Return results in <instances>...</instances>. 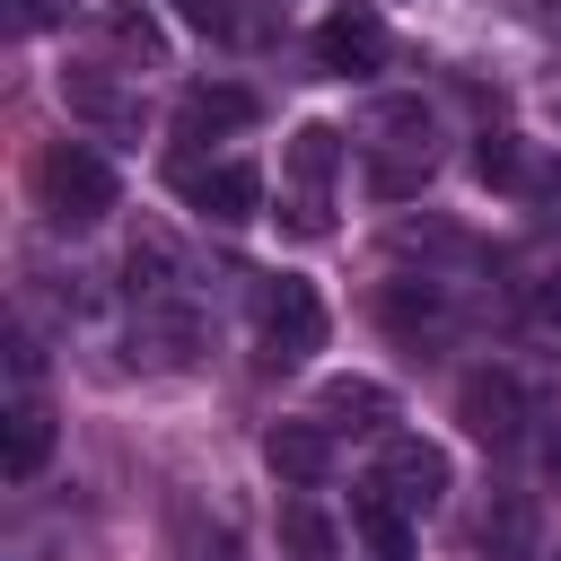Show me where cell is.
<instances>
[{"label":"cell","mask_w":561,"mask_h":561,"mask_svg":"<svg viewBox=\"0 0 561 561\" xmlns=\"http://www.w3.org/2000/svg\"><path fill=\"white\" fill-rule=\"evenodd\" d=\"M386 333L421 351V342L438 333V289H421V280H394V289H386Z\"/></svg>","instance_id":"cell-12"},{"label":"cell","mask_w":561,"mask_h":561,"mask_svg":"<svg viewBox=\"0 0 561 561\" xmlns=\"http://www.w3.org/2000/svg\"><path fill=\"white\" fill-rule=\"evenodd\" d=\"M526 324L535 333H561V272H535L526 280Z\"/></svg>","instance_id":"cell-19"},{"label":"cell","mask_w":561,"mask_h":561,"mask_svg":"<svg viewBox=\"0 0 561 561\" xmlns=\"http://www.w3.org/2000/svg\"><path fill=\"white\" fill-rule=\"evenodd\" d=\"M386 412H394V394H386L377 377H333V386L316 394V421H324V430H386Z\"/></svg>","instance_id":"cell-10"},{"label":"cell","mask_w":561,"mask_h":561,"mask_svg":"<svg viewBox=\"0 0 561 561\" xmlns=\"http://www.w3.org/2000/svg\"><path fill=\"white\" fill-rule=\"evenodd\" d=\"M543 473H552V482H561V438H543Z\"/></svg>","instance_id":"cell-20"},{"label":"cell","mask_w":561,"mask_h":561,"mask_svg":"<svg viewBox=\"0 0 561 561\" xmlns=\"http://www.w3.org/2000/svg\"><path fill=\"white\" fill-rule=\"evenodd\" d=\"M280 543H289V561H342V535H333L307 500H289V508H280Z\"/></svg>","instance_id":"cell-15"},{"label":"cell","mask_w":561,"mask_h":561,"mask_svg":"<svg viewBox=\"0 0 561 561\" xmlns=\"http://www.w3.org/2000/svg\"><path fill=\"white\" fill-rule=\"evenodd\" d=\"M351 526H359V543H368V561H412V526H403V500L394 491H359L351 500Z\"/></svg>","instance_id":"cell-11"},{"label":"cell","mask_w":561,"mask_h":561,"mask_svg":"<svg viewBox=\"0 0 561 561\" xmlns=\"http://www.w3.org/2000/svg\"><path fill=\"white\" fill-rule=\"evenodd\" d=\"M456 421H465L473 438L508 447V438L526 430V394H517V377H500V368H473V377L456 386Z\"/></svg>","instance_id":"cell-6"},{"label":"cell","mask_w":561,"mask_h":561,"mask_svg":"<svg viewBox=\"0 0 561 561\" xmlns=\"http://www.w3.org/2000/svg\"><path fill=\"white\" fill-rule=\"evenodd\" d=\"M175 9H184V26H202V35H219V44L254 35V18H245L237 0H175Z\"/></svg>","instance_id":"cell-18"},{"label":"cell","mask_w":561,"mask_h":561,"mask_svg":"<svg viewBox=\"0 0 561 561\" xmlns=\"http://www.w3.org/2000/svg\"><path fill=\"white\" fill-rule=\"evenodd\" d=\"M245 123H254V88H237V79H210V88H193V96L175 105V131H184V140L245 131Z\"/></svg>","instance_id":"cell-9"},{"label":"cell","mask_w":561,"mask_h":561,"mask_svg":"<svg viewBox=\"0 0 561 561\" xmlns=\"http://www.w3.org/2000/svg\"><path fill=\"white\" fill-rule=\"evenodd\" d=\"M105 35H114L131 61H167V35H158V18H149V9H131V0H114V9H105Z\"/></svg>","instance_id":"cell-16"},{"label":"cell","mask_w":561,"mask_h":561,"mask_svg":"<svg viewBox=\"0 0 561 561\" xmlns=\"http://www.w3.org/2000/svg\"><path fill=\"white\" fill-rule=\"evenodd\" d=\"M263 465H272L289 491H307V482H324V465H333V430H324V421H272Z\"/></svg>","instance_id":"cell-8"},{"label":"cell","mask_w":561,"mask_h":561,"mask_svg":"<svg viewBox=\"0 0 561 561\" xmlns=\"http://www.w3.org/2000/svg\"><path fill=\"white\" fill-rule=\"evenodd\" d=\"M44 456H53V412H44V403H18V412H9V482L44 473Z\"/></svg>","instance_id":"cell-13"},{"label":"cell","mask_w":561,"mask_h":561,"mask_svg":"<svg viewBox=\"0 0 561 561\" xmlns=\"http://www.w3.org/2000/svg\"><path fill=\"white\" fill-rule=\"evenodd\" d=\"M35 210H44L53 228H96V219L114 210V167H105L96 149H79V140H53V149L35 158Z\"/></svg>","instance_id":"cell-2"},{"label":"cell","mask_w":561,"mask_h":561,"mask_svg":"<svg viewBox=\"0 0 561 561\" xmlns=\"http://www.w3.org/2000/svg\"><path fill=\"white\" fill-rule=\"evenodd\" d=\"M175 193L202 210V219H219V228H237V219H254L263 210V175L254 167H193V158H175Z\"/></svg>","instance_id":"cell-5"},{"label":"cell","mask_w":561,"mask_h":561,"mask_svg":"<svg viewBox=\"0 0 561 561\" xmlns=\"http://www.w3.org/2000/svg\"><path fill=\"white\" fill-rule=\"evenodd\" d=\"M430 175H438V149H386V158L368 167V193H377V202H403V193H421Z\"/></svg>","instance_id":"cell-14"},{"label":"cell","mask_w":561,"mask_h":561,"mask_svg":"<svg viewBox=\"0 0 561 561\" xmlns=\"http://www.w3.org/2000/svg\"><path fill=\"white\" fill-rule=\"evenodd\" d=\"M473 175H482V184H526L517 140H508V131H482V140H473Z\"/></svg>","instance_id":"cell-17"},{"label":"cell","mask_w":561,"mask_h":561,"mask_svg":"<svg viewBox=\"0 0 561 561\" xmlns=\"http://www.w3.org/2000/svg\"><path fill=\"white\" fill-rule=\"evenodd\" d=\"M333 167H342V131L298 123L280 149V228L289 237H333Z\"/></svg>","instance_id":"cell-1"},{"label":"cell","mask_w":561,"mask_h":561,"mask_svg":"<svg viewBox=\"0 0 561 561\" xmlns=\"http://www.w3.org/2000/svg\"><path fill=\"white\" fill-rule=\"evenodd\" d=\"M254 342H263V351H254L263 368H298V359L324 342V298H316L307 280H289V272H280V280H254Z\"/></svg>","instance_id":"cell-3"},{"label":"cell","mask_w":561,"mask_h":561,"mask_svg":"<svg viewBox=\"0 0 561 561\" xmlns=\"http://www.w3.org/2000/svg\"><path fill=\"white\" fill-rule=\"evenodd\" d=\"M377 491H394L403 508H438V500H447V456H438L430 438H386Z\"/></svg>","instance_id":"cell-7"},{"label":"cell","mask_w":561,"mask_h":561,"mask_svg":"<svg viewBox=\"0 0 561 561\" xmlns=\"http://www.w3.org/2000/svg\"><path fill=\"white\" fill-rule=\"evenodd\" d=\"M386 53H394V35H386L377 9H333V18L316 26V61H324L333 79H368V70H386Z\"/></svg>","instance_id":"cell-4"}]
</instances>
